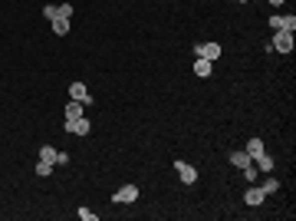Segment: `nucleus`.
<instances>
[{
	"label": "nucleus",
	"mask_w": 296,
	"mask_h": 221,
	"mask_svg": "<svg viewBox=\"0 0 296 221\" xmlns=\"http://www.w3.org/2000/svg\"><path fill=\"white\" fill-rule=\"evenodd\" d=\"M112 201H116V205H132V201H138V185H122V188L112 195Z\"/></svg>",
	"instance_id": "nucleus-1"
},
{
	"label": "nucleus",
	"mask_w": 296,
	"mask_h": 221,
	"mask_svg": "<svg viewBox=\"0 0 296 221\" xmlns=\"http://www.w3.org/2000/svg\"><path fill=\"white\" fill-rule=\"evenodd\" d=\"M174 172H178V178H181L184 185H194V182H198V168L188 165L184 158H178V162H174Z\"/></svg>",
	"instance_id": "nucleus-2"
},
{
	"label": "nucleus",
	"mask_w": 296,
	"mask_h": 221,
	"mask_svg": "<svg viewBox=\"0 0 296 221\" xmlns=\"http://www.w3.org/2000/svg\"><path fill=\"white\" fill-rule=\"evenodd\" d=\"M66 132H72V135H89V132H92V122H89L86 116H79V119H66Z\"/></svg>",
	"instance_id": "nucleus-3"
},
{
	"label": "nucleus",
	"mask_w": 296,
	"mask_h": 221,
	"mask_svg": "<svg viewBox=\"0 0 296 221\" xmlns=\"http://www.w3.org/2000/svg\"><path fill=\"white\" fill-rule=\"evenodd\" d=\"M194 56H201V60H218L220 56V43H194Z\"/></svg>",
	"instance_id": "nucleus-4"
},
{
	"label": "nucleus",
	"mask_w": 296,
	"mask_h": 221,
	"mask_svg": "<svg viewBox=\"0 0 296 221\" xmlns=\"http://www.w3.org/2000/svg\"><path fill=\"white\" fill-rule=\"evenodd\" d=\"M273 50H276V53H293V33L276 30V37H273Z\"/></svg>",
	"instance_id": "nucleus-5"
},
{
	"label": "nucleus",
	"mask_w": 296,
	"mask_h": 221,
	"mask_svg": "<svg viewBox=\"0 0 296 221\" xmlns=\"http://www.w3.org/2000/svg\"><path fill=\"white\" fill-rule=\"evenodd\" d=\"M70 99H76V103H92V96H89V89H86V83L79 79V83H70Z\"/></svg>",
	"instance_id": "nucleus-6"
},
{
	"label": "nucleus",
	"mask_w": 296,
	"mask_h": 221,
	"mask_svg": "<svg viewBox=\"0 0 296 221\" xmlns=\"http://www.w3.org/2000/svg\"><path fill=\"white\" fill-rule=\"evenodd\" d=\"M270 27H273V30H286V33H293V30H296V17H293V14H290V17L273 14V17H270Z\"/></svg>",
	"instance_id": "nucleus-7"
},
{
	"label": "nucleus",
	"mask_w": 296,
	"mask_h": 221,
	"mask_svg": "<svg viewBox=\"0 0 296 221\" xmlns=\"http://www.w3.org/2000/svg\"><path fill=\"white\" fill-rule=\"evenodd\" d=\"M264 198H266V191L260 188V185H250V188L244 191V201H247L250 208H257V205H264Z\"/></svg>",
	"instance_id": "nucleus-8"
},
{
	"label": "nucleus",
	"mask_w": 296,
	"mask_h": 221,
	"mask_svg": "<svg viewBox=\"0 0 296 221\" xmlns=\"http://www.w3.org/2000/svg\"><path fill=\"white\" fill-rule=\"evenodd\" d=\"M250 162H254V158H250V155H247V152H244V149L230 152V165H234V168H247Z\"/></svg>",
	"instance_id": "nucleus-9"
},
{
	"label": "nucleus",
	"mask_w": 296,
	"mask_h": 221,
	"mask_svg": "<svg viewBox=\"0 0 296 221\" xmlns=\"http://www.w3.org/2000/svg\"><path fill=\"white\" fill-rule=\"evenodd\" d=\"M210 66H214L210 60H201V56H198V60H194V76L208 79V76H210Z\"/></svg>",
	"instance_id": "nucleus-10"
},
{
	"label": "nucleus",
	"mask_w": 296,
	"mask_h": 221,
	"mask_svg": "<svg viewBox=\"0 0 296 221\" xmlns=\"http://www.w3.org/2000/svg\"><path fill=\"white\" fill-rule=\"evenodd\" d=\"M244 152H247L250 158H257L260 152H264V139H247V145H244Z\"/></svg>",
	"instance_id": "nucleus-11"
},
{
	"label": "nucleus",
	"mask_w": 296,
	"mask_h": 221,
	"mask_svg": "<svg viewBox=\"0 0 296 221\" xmlns=\"http://www.w3.org/2000/svg\"><path fill=\"white\" fill-rule=\"evenodd\" d=\"M50 24H53L56 37H66V33H70V20H66V17H56V20H50Z\"/></svg>",
	"instance_id": "nucleus-12"
},
{
	"label": "nucleus",
	"mask_w": 296,
	"mask_h": 221,
	"mask_svg": "<svg viewBox=\"0 0 296 221\" xmlns=\"http://www.w3.org/2000/svg\"><path fill=\"white\" fill-rule=\"evenodd\" d=\"M82 109H86V103H76V99H72V103L66 106V119H79V116H86Z\"/></svg>",
	"instance_id": "nucleus-13"
},
{
	"label": "nucleus",
	"mask_w": 296,
	"mask_h": 221,
	"mask_svg": "<svg viewBox=\"0 0 296 221\" xmlns=\"http://www.w3.org/2000/svg\"><path fill=\"white\" fill-rule=\"evenodd\" d=\"M254 162H257V168H260V172H273V158L266 155V152H260V155L254 158Z\"/></svg>",
	"instance_id": "nucleus-14"
},
{
	"label": "nucleus",
	"mask_w": 296,
	"mask_h": 221,
	"mask_svg": "<svg viewBox=\"0 0 296 221\" xmlns=\"http://www.w3.org/2000/svg\"><path fill=\"white\" fill-rule=\"evenodd\" d=\"M50 172H53V162H46V158H40V162H36V175H40V178H46Z\"/></svg>",
	"instance_id": "nucleus-15"
},
{
	"label": "nucleus",
	"mask_w": 296,
	"mask_h": 221,
	"mask_svg": "<svg viewBox=\"0 0 296 221\" xmlns=\"http://www.w3.org/2000/svg\"><path fill=\"white\" fill-rule=\"evenodd\" d=\"M240 172H244V178H247V182H257V175H260V168L254 165V162H250V165H247V168H240Z\"/></svg>",
	"instance_id": "nucleus-16"
},
{
	"label": "nucleus",
	"mask_w": 296,
	"mask_h": 221,
	"mask_svg": "<svg viewBox=\"0 0 296 221\" xmlns=\"http://www.w3.org/2000/svg\"><path fill=\"white\" fill-rule=\"evenodd\" d=\"M260 188H264L266 195H273V191H280V182H276V178H266V182L260 185Z\"/></svg>",
	"instance_id": "nucleus-17"
},
{
	"label": "nucleus",
	"mask_w": 296,
	"mask_h": 221,
	"mask_svg": "<svg viewBox=\"0 0 296 221\" xmlns=\"http://www.w3.org/2000/svg\"><path fill=\"white\" fill-rule=\"evenodd\" d=\"M40 158H46V162H56V149H53V145H43V149H40Z\"/></svg>",
	"instance_id": "nucleus-18"
},
{
	"label": "nucleus",
	"mask_w": 296,
	"mask_h": 221,
	"mask_svg": "<svg viewBox=\"0 0 296 221\" xmlns=\"http://www.w3.org/2000/svg\"><path fill=\"white\" fill-rule=\"evenodd\" d=\"M56 10H60V17H66V20L72 17V4H56Z\"/></svg>",
	"instance_id": "nucleus-19"
},
{
	"label": "nucleus",
	"mask_w": 296,
	"mask_h": 221,
	"mask_svg": "<svg viewBox=\"0 0 296 221\" xmlns=\"http://www.w3.org/2000/svg\"><path fill=\"white\" fill-rule=\"evenodd\" d=\"M43 17H46V20H56V17H60V10H56L53 4H46V7H43Z\"/></svg>",
	"instance_id": "nucleus-20"
},
{
	"label": "nucleus",
	"mask_w": 296,
	"mask_h": 221,
	"mask_svg": "<svg viewBox=\"0 0 296 221\" xmlns=\"http://www.w3.org/2000/svg\"><path fill=\"white\" fill-rule=\"evenodd\" d=\"M79 218H82V221H96L99 214H96V211H89V208H79Z\"/></svg>",
	"instance_id": "nucleus-21"
},
{
	"label": "nucleus",
	"mask_w": 296,
	"mask_h": 221,
	"mask_svg": "<svg viewBox=\"0 0 296 221\" xmlns=\"http://www.w3.org/2000/svg\"><path fill=\"white\" fill-rule=\"evenodd\" d=\"M270 4H273V7H280V4H286V0H270Z\"/></svg>",
	"instance_id": "nucleus-22"
},
{
	"label": "nucleus",
	"mask_w": 296,
	"mask_h": 221,
	"mask_svg": "<svg viewBox=\"0 0 296 221\" xmlns=\"http://www.w3.org/2000/svg\"><path fill=\"white\" fill-rule=\"evenodd\" d=\"M237 4H247V0H237Z\"/></svg>",
	"instance_id": "nucleus-23"
}]
</instances>
